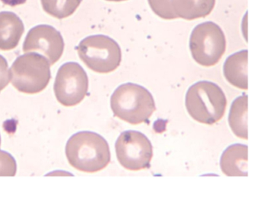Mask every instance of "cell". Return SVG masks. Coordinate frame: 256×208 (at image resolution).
<instances>
[{
    "mask_svg": "<svg viewBox=\"0 0 256 208\" xmlns=\"http://www.w3.org/2000/svg\"><path fill=\"white\" fill-rule=\"evenodd\" d=\"M24 32V24L16 14L12 12H0V50H14Z\"/></svg>",
    "mask_w": 256,
    "mask_h": 208,
    "instance_id": "8fae6325",
    "label": "cell"
},
{
    "mask_svg": "<svg viewBox=\"0 0 256 208\" xmlns=\"http://www.w3.org/2000/svg\"><path fill=\"white\" fill-rule=\"evenodd\" d=\"M148 2L152 11L162 19H176L172 8L171 0H148Z\"/></svg>",
    "mask_w": 256,
    "mask_h": 208,
    "instance_id": "2e32d148",
    "label": "cell"
},
{
    "mask_svg": "<svg viewBox=\"0 0 256 208\" xmlns=\"http://www.w3.org/2000/svg\"><path fill=\"white\" fill-rule=\"evenodd\" d=\"M82 0H41L44 11L53 18L64 19L72 16Z\"/></svg>",
    "mask_w": 256,
    "mask_h": 208,
    "instance_id": "9a60e30c",
    "label": "cell"
},
{
    "mask_svg": "<svg viewBox=\"0 0 256 208\" xmlns=\"http://www.w3.org/2000/svg\"><path fill=\"white\" fill-rule=\"evenodd\" d=\"M248 97L244 94L232 102L228 114V124L232 132L245 140L248 139Z\"/></svg>",
    "mask_w": 256,
    "mask_h": 208,
    "instance_id": "5bb4252c",
    "label": "cell"
},
{
    "mask_svg": "<svg viewBox=\"0 0 256 208\" xmlns=\"http://www.w3.org/2000/svg\"><path fill=\"white\" fill-rule=\"evenodd\" d=\"M227 100L215 83L201 80L192 84L186 96V106L192 118L200 123L213 124L222 119Z\"/></svg>",
    "mask_w": 256,
    "mask_h": 208,
    "instance_id": "3957f363",
    "label": "cell"
},
{
    "mask_svg": "<svg viewBox=\"0 0 256 208\" xmlns=\"http://www.w3.org/2000/svg\"><path fill=\"white\" fill-rule=\"evenodd\" d=\"M190 49L196 63L204 67L214 66L226 52L224 34L214 22H204L191 32Z\"/></svg>",
    "mask_w": 256,
    "mask_h": 208,
    "instance_id": "8992f818",
    "label": "cell"
},
{
    "mask_svg": "<svg viewBox=\"0 0 256 208\" xmlns=\"http://www.w3.org/2000/svg\"><path fill=\"white\" fill-rule=\"evenodd\" d=\"M66 153L72 167L88 174L101 171L111 161L108 142L101 135L90 131L72 135L66 144Z\"/></svg>",
    "mask_w": 256,
    "mask_h": 208,
    "instance_id": "6da1fadb",
    "label": "cell"
},
{
    "mask_svg": "<svg viewBox=\"0 0 256 208\" xmlns=\"http://www.w3.org/2000/svg\"><path fill=\"white\" fill-rule=\"evenodd\" d=\"M52 78L48 58L38 53H26L16 58L10 68L14 86L22 93L34 94L46 89Z\"/></svg>",
    "mask_w": 256,
    "mask_h": 208,
    "instance_id": "277c9868",
    "label": "cell"
},
{
    "mask_svg": "<svg viewBox=\"0 0 256 208\" xmlns=\"http://www.w3.org/2000/svg\"><path fill=\"white\" fill-rule=\"evenodd\" d=\"M10 80V71L8 61L0 54V92L8 84Z\"/></svg>",
    "mask_w": 256,
    "mask_h": 208,
    "instance_id": "ac0fdd59",
    "label": "cell"
},
{
    "mask_svg": "<svg viewBox=\"0 0 256 208\" xmlns=\"http://www.w3.org/2000/svg\"><path fill=\"white\" fill-rule=\"evenodd\" d=\"M16 174V162L11 154L0 150V176H14Z\"/></svg>",
    "mask_w": 256,
    "mask_h": 208,
    "instance_id": "e0dca14e",
    "label": "cell"
},
{
    "mask_svg": "<svg viewBox=\"0 0 256 208\" xmlns=\"http://www.w3.org/2000/svg\"><path fill=\"white\" fill-rule=\"evenodd\" d=\"M2 4L5 5H8V6H16L18 5L24 4V2H26L27 0H1Z\"/></svg>",
    "mask_w": 256,
    "mask_h": 208,
    "instance_id": "d6986e66",
    "label": "cell"
},
{
    "mask_svg": "<svg viewBox=\"0 0 256 208\" xmlns=\"http://www.w3.org/2000/svg\"><path fill=\"white\" fill-rule=\"evenodd\" d=\"M215 4L216 0H171L172 8L176 18L188 20L206 18Z\"/></svg>",
    "mask_w": 256,
    "mask_h": 208,
    "instance_id": "4fadbf2b",
    "label": "cell"
},
{
    "mask_svg": "<svg viewBox=\"0 0 256 208\" xmlns=\"http://www.w3.org/2000/svg\"><path fill=\"white\" fill-rule=\"evenodd\" d=\"M248 146L234 144L220 157V168L228 176H248Z\"/></svg>",
    "mask_w": 256,
    "mask_h": 208,
    "instance_id": "30bf717a",
    "label": "cell"
},
{
    "mask_svg": "<svg viewBox=\"0 0 256 208\" xmlns=\"http://www.w3.org/2000/svg\"><path fill=\"white\" fill-rule=\"evenodd\" d=\"M89 80L79 64H64L57 72L54 80L56 97L63 106H74L80 104L88 92Z\"/></svg>",
    "mask_w": 256,
    "mask_h": 208,
    "instance_id": "ba28073f",
    "label": "cell"
},
{
    "mask_svg": "<svg viewBox=\"0 0 256 208\" xmlns=\"http://www.w3.org/2000/svg\"><path fill=\"white\" fill-rule=\"evenodd\" d=\"M111 108L115 116L131 124L148 122L156 109L150 91L140 84H120L111 97Z\"/></svg>",
    "mask_w": 256,
    "mask_h": 208,
    "instance_id": "7a4b0ae2",
    "label": "cell"
},
{
    "mask_svg": "<svg viewBox=\"0 0 256 208\" xmlns=\"http://www.w3.org/2000/svg\"><path fill=\"white\" fill-rule=\"evenodd\" d=\"M106 1H110V2H123V1H127V0H106Z\"/></svg>",
    "mask_w": 256,
    "mask_h": 208,
    "instance_id": "ffe728a7",
    "label": "cell"
},
{
    "mask_svg": "<svg viewBox=\"0 0 256 208\" xmlns=\"http://www.w3.org/2000/svg\"><path fill=\"white\" fill-rule=\"evenodd\" d=\"M0 146H1V136H0Z\"/></svg>",
    "mask_w": 256,
    "mask_h": 208,
    "instance_id": "44dd1931",
    "label": "cell"
},
{
    "mask_svg": "<svg viewBox=\"0 0 256 208\" xmlns=\"http://www.w3.org/2000/svg\"><path fill=\"white\" fill-rule=\"evenodd\" d=\"M64 42L59 31L48 24L31 28L23 44V52H38L45 56L50 66L59 61L63 54Z\"/></svg>",
    "mask_w": 256,
    "mask_h": 208,
    "instance_id": "9c48e42d",
    "label": "cell"
},
{
    "mask_svg": "<svg viewBox=\"0 0 256 208\" xmlns=\"http://www.w3.org/2000/svg\"><path fill=\"white\" fill-rule=\"evenodd\" d=\"M115 148L118 161L127 170L139 171L150 167L153 148L142 132L134 130L122 132Z\"/></svg>",
    "mask_w": 256,
    "mask_h": 208,
    "instance_id": "52a82bcc",
    "label": "cell"
},
{
    "mask_svg": "<svg viewBox=\"0 0 256 208\" xmlns=\"http://www.w3.org/2000/svg\"><path fill=\"white\" fill-rule=\"evenodd\" d=\"M248 50H243L231 54L224 64V75L226 80L239 89H248Z\"/></svg>",
    "mask_w": 256,
    "mask_h": 208,
    "instance_id": "7c38bea8",
    "label": "cell"
},
{
    "mask_svg": "<svg viewBox=\"0 0 256 208\" xmlns=\"http://www.w3.org/2000/svg\"><path fill=\"white\" fill-rule=\"evenodd\" d=\"M83 63L92 71L109 74L115 71L122 62V50L118 42L105 35L86 38L76 48Z\"/></svg>",
    "mask_w": 256,
    "mask_h": 208,
    "instance_id": "5b68a950",
    "label": "cell"
}]
</instances>
